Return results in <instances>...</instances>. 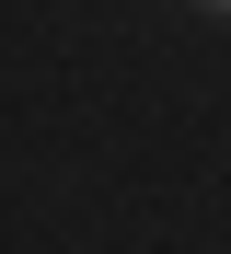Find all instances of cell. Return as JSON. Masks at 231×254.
<instances>
[{
  "label": "cell",
  "mask_w": 231,
  "mask_h": 254,
  "mask_svg": "<svg viewBox=\"0 0 231 254\" xmlns=\"http://www.w3.org/2000/svg\"><path fill=\"white\" fill-rule=\"evenodd\" d=\"M197 12H231V0H197Z\"/></svg>",
  "instance_id": "1"
}]
</instances>
